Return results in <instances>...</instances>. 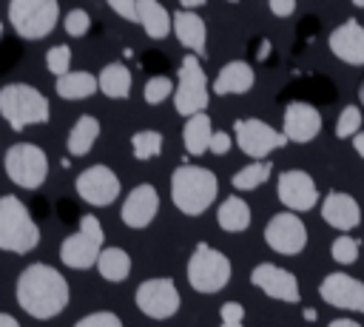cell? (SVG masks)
Returning <instances> with one entry per match:
<instances>
[{"mask_svg":"<svg viewBox=\"0 0 364 327\" xmlns=\"http://www.w3.org/2000/svg\"><path fill=\"white\" fill-rule=\"evenodd\" d=\"M361 128V108L358 105H347L341 108L338 119H336V136L338 139H353Z\"/></svg>","mask_w":364,"mask_h":327,"instance_id":"cell-34","label":"cell"},{"mask_svg":"<svg viewBox=\"0 0 364 327\" xmlns=\"http://www.w3.org/2000/svg\"><path fill=\"white\" fill-rule=\"evenodd\" d=\"M230 145H233V139H230V134L228 131H213V136H210V154H216V156H225L228 151H230Z\"/></svg>","mask_w":364,"mask_h":327,"instance_id":"cell-39","label":"cell"},{"mask_svg":"<svg viewBox=\"0 0 364 327\" xmlns=\"http://www.w3.org/2000/svg\"><path fill=\"white\" fill-rule=\"evenodd\" d=\"M94 267L105 282H125L131 276V256L122 247H102Z\"/></svg>","mask_w":364,"mask_h":327,"instance_id":"cell-29","label":"cell"},{"mask_svg":"<svg viewBox=\"0 0 364 327\" xmlns=\"http://www.w3.org/2000/svg\"><path fill=\"white\" fill-rule=\"evenodd\" d=\"M74 191L91 208H108L119 196L122 185H119V176L108 165L100 162V165H88L85 171H80V176L74 179Z\"/></svg>","mask_w":364,"mask_h":327,"instance_id":"cell-12","label":"cell"},{"mask_svg":"<svg viewBox=\"0 0 364 327\" xmlns=\"http://www.w3.org/2000/svg\"><path fill=\"white\" fill-rule=\"evenodd\" d=\"M228 3H239V0H228Z\"/></svg>","mask_w":364,"mask_h":327,"instance_id":"cell-52","label":"cell"},{"mask_svg":"<svg viewBox=\"0 0 364 327\" xmlns=\"http://www.w3.org/2000/svg\"><path fill=\"white\" fill-rule=\"evenodd\" d=\"M40 245V227L31 219L28 208L17 196H0V250L6 253H31Z\"/></svg>","mask_w":364,"mask_h":327,"instance_id":"cell-4","label":"cell"},{"mask_svg":"<svg viewBox=\"0 0 364 327\" xmlns=\"http://www.w3.org/2000/svg\"><path fill=\"white\" fill-rule=\"evenodd\" d=\"M353 148H355V154L364 159V131H358V134L353 136Z\"/></svg>","mask_w":364,"mask_h":327,"instance_id":"cell-42","label":"cell"},{"mask_svg":"<svg viewBox=\"0 0 364 327\" xmlns=\"http://www.w3.org/2000/svg\"><path fill=\"white\" fill-rule=\"evenodd\" d=\"M250 205L242 199V196H228L222 205H219V210H216V222H219V227L222 230H228V233H242V230H247L250 227Z\"/></svg>","mask_w":364,"mask_h":327,"instance_id":"cell-26","label":"cell"},{"mask_svg":"<svg viewBox=\"0 0 364 327\" xmlns=\"http://www.w3.org/2000/svg\"><path fill=\"white\" fill-rule=\"evenodd\" d=\"M264 245L273 253L296 256V253H301L307 247V227L293 210L273 213L267 219V225H264Z\"/></svg>","mask_w":364,"mask_h":327,"instance_id":"cell-13","label":"cell"},{"mask_svg":"<svg viewBox=\"0 0 364 327\" xmlns=\"http://www.w3.org/2000/svg\"><path fill=\"white\" fill-rule=\"evenodd\" d=\"M108 6L114 9V14H119L128 23H136V0H108Z\"/></svg>","mask_w":364,"mask_h":327,"instance_id":"cell-38","label":"cell"},{"mask_svg":"<svg viewBox=\"0 0 364 327\" xmlns=\"http://www.w3.org/2000/svg\"><path fill=\"white\" fill-rule=\"evenodd\" d=\"M17 304L31 316V318H54L60 316L68 301H71V287L65 282V276L46 264V262H34L28 264L20 276H17Z\"/></svg>","mask_w":364,"mask_h":327,"instance_id":"cell-1","label":"cell"},{"mask_svg":"<svg viewBox=\"0 0 364 327\" xmlns=\"http://www.w3.org/2000/svg\"><path fill=\"white\" fill-rule=\"evenodd\" d=\"M156 210H159V193H156V188L151 182H142V185L131 188V193L125 196L122 210H119V219L128 227L142 230V227H148L154 222Z\"/></svg>","mask_w":364,"mask_h":327,"instance_id":"cell-18","label":"cell"},{"mask_svg":"<svg viewBox=\"0 0 364 327\" xmlns=\"http://www.w3.org/2000/svg\"><path fill=\"white\" fill-rule=\"evenodd\" d=\"M102 242H105V230H102L100 219L85 213V216H80V227L63 239L60 262L71 270H88L97 264V259L102 253Z\"/></svg>","mask_w":364,"mask_h":327,"instance_id":"cell-6","label":"cell"},{"mask_svg":"<svg viewBox=\"0 0 364 327\" xmlns=\"http://www.w3.org/2000/svg\"><path fill=\"white\" fill-rule=\"evenodd\" d=\"M256 82V74L250 68V63L245 60H230L228 65L219 68L216 80L210 82V91L219 94V97H228V94H247Z\"/></svg>","mask_w":364,"mask_h":327,"instance_id":"cell-21","label":"cell"},{"mask_svg":"<svg viewBox=\"0 0 364 327\" xmlns=\"http://www.w3.org/2000/svg\"><path fill=\"white\" fill-rule=\"evenodd\" d=\"M276 193H279V202L293 210V213H304L310 208H316L318 202V191H316V182L307 171L301 168H290L284 173H279V182H276Z\"/></svg>","mask_w":364,"mask_h":327,"instance_id":"cell-14","label":"cell"},{"mask_svg":"<svg viewBox=\"0 0 364 327\" xmlns=\"http://www.w3.org/2000/svg\"><path fill=\"white\" fill-rule=\"evenodd\" d=\"M74 327H122V318L111 310H97V313H88L82 316Z\"/></svg>","mask_w":364,"mask_h":327,"instance_id":"cell-37","label":"cell"},{"mask_svg":"<svg viewBox=\"0 0 364 327\" xmlns=\"http://www.w3.org/2000/svg\"><path fill=\"white\" fill-rule=\"evenodd\" d=\"M136 23L151 40H165L173 31V20L159 0H136Z\"/></svg>","mask_w":364,"mask_h":327,"instance_id":"cell-23","label":"cell"},{"mask_svg":"<svg viewBox=\"0 0 364 327\" xmlns=\"http://www.w3.org/2000/svg\"><path fill=\"white\" fill-rule=\"evenodd\" d=\"M0 327H20V321L11 313H0Z\"/></svg>","mask_w":364,"mask_h":327,"instance_id":"cell-45","label":"cell"},{"mask_svg":"<svg viewBox=\"0 0 364 327\" xmlns=\"http://www.w3.org/2000/svg\"><path fill=\"white\" fill-rule=\"evenodd\" d=\"M233 139L239 145V151L245 156H250L253 162L259 159H267L273 151L284 148L287 145V136L282 131H276L273 125H267L264 119H236L233 122Z\"/></svg>","mask_w":364,"mask_h":327,"instance_id":"cell-10","label":"cell"},{"mask_svg":"<svg viewBox=\"0 0 364 327\" xmlns=\"http://www.w3.org/2000/svg\"><path fill=\"white\" fill-rule=\"evenodd\" d=\"M219 196V179L210 168L179 165L171 173V202L185 216H202Z\"/></svg>","mask_w":364,"mask_h":327,"instance_id":"cell-2","label":"cell"},{"mask_svg":"<svg viewBox=\"0 0 364 327\" xmlns=\"http://www.w3.org/2000/svg\"><path fill=\"white\" fill-rule=\"evenodd\" d=\"M318 293L330 307L364 313V282L350 273H341V270L327 273L318 284Z\"/></svg>","mask_w":364,"mask_h":327,"instance_id":"cell-16","label":"cell"},{"mask_svg":"<svg viewBox=\"0 0 364 327\" xmlns=\"http://www.w3.org/2000/svg\"><path fill=\"white\" fill-rule=\"evenodd\" d=\"M173 80L171 77H165V74H156V77H151L148 82H145V91H142V97H145V102L148 105H159L162 100H168L171 94H173Z\"/></svg>","mask_w":364,"mask_h":327,"instance_id":"cell-33","label":"cell"},{"mask_svg":"<svg viewBox=\"0 0 364 327\" xmlns=\"http://www.w3.org/2000/svg\"><path fill=\"white\" fill-rule=\"evenodd\" d=\"M250 282L253 287H259L264 296L276 299V301H287V304H296L301 299V290H299V279L279 267V264H270V262H259L253 270H250Z\"/></svg>","mask_w":364,"mask_h":327,"instance_id":"cell-15","label":"cell"},{"mask_svg":"<svg viewBox=\"0 0 364 327\" xmlns=\"http://www.w3.org/2000/svg\"><path fill=\"white\" fill-rule=\"evenodd\" d=\"M219 316H222V321H242L245 318V307L239 301H225L219 307Z\"/></svg>","mask_w":364,"mask_h":327,"instance_id":"cell-40","label":"cell"},{"mask_svg":"<svg viewBox=\"0 0 364 327\" xmlns=\"http://www.w3.org/2000/svg\"><path fill=\"white\" fill-rule=\"evenodd\" d=\"M134 301H136V310L154 321H165L171 316H176L179 310V290H176V282L168 279V276H154V279H145L136 293H134Z\"/></svg>","mask_w":364,"mask_h":327,"instance_id":"cell-11","label":"cell"},{"mask_svg":"<svg viewBox=\"0 0 364 327\" xmlns=\"http://www.w3.org/2000/svg\"><path fill=\"white\" fill-rule=\"evenodd\" d=\"M46 68L54 74V77H63L71 71V48L65 43H57L46 51Z\"/></svg>","mask_w":364,"mask_h":327,"instance_id":"cell-35","label":"cell"},{"mask_svg":"<svg viewBox=\"0 0 364 327\" xmlns=\"http://www.w3.org/2000/svg\"><path fill=\"white\" fill-rule=\"evenodd\" d=\"M353 6H358V9H364V0H353Z\"/></svg>","mask_w":364,"mask_h":327,"instance_id":"cell-50","label":"cell"},{"mask_svg":"<svg viewBox=\"0 0 364 327\" xmlns=\"http://www.w3.org/2000/svg\"><path fill=\"white\" fill-rule=\"evenodd\" d=\"M208 0H179V9H185V11H193V9H199V6H205Z\"/></svg>","mask_w":364,"mask_h":327,"instance_id":"cell-43","label":"cell"},{"mask_svg":"<svg viewBox=\"0 0 364 327\" xmlns=\"http://www.w3.org/2000/svg\"><path fill=\"white\" fill-rule=\"evenodd\" d=\"M162 145H165V139H162L159 131H136V134L131 136V154H134V159H139V162L159 156V154H162Z\"/></svg>","mask_w":364,"mask_h":327,"instance_id":"cell-31","label":"cell"},{"mask_svg":"<svg viewBox=\"0 0 364 327\" xmlns=\"http://www.w3.org/2000/svg\"><path fill=\"white\" fill-rule=\"evenodd\" d=\"M208 105H210V82L205 77V68L196 54H185L173 85V108L179 117H193V114H205Z\"/></svg>","mask_w":364,"mask_h":327,"instance_id":"cell-5","label":"cell"},{"mask_svg":"<svg viewBox=\"0 0 364 327\" xmlns=\"http://www.w3.org/2000/svg\"><path fill=\"white\" fill-rule=\"evenodd\" d=\"M267 54H270V43L262 40V45H259V60H267Z\"/></svg>","mask_w":364,"mask_h":327,"instance_id":"cell-46","label":"cell"},{"mask_svg":"<svg viewBox=\"0 0 364 327\" xmlns=\"http://www.w3.org/2000/svg\"><path fill=\"white\" fill-rule=\"evenodd\" d=\"M3 171L17 188L37 191L48 176V156L34 142H14L3 156Z\"/></svg>","mask_w":364,"mask_h":327,"instance_id":"cell-9","label":"cell"},{"mask_svg":"<svg viewBox=\"0 0 364 327\" xmlns=\"http://www.w3.org/2000/svg\"><path fill=\"white\" fill-rule=\"evenodd\" d=\"M321 219H324L330 227H336L338 233H347V230L358 227V222H361V208H358V202H355L350 193H344V191H330V193L324 196V202H321Z\"/></svg>","mask_w":364,"mask_h":327,"instance_id":"cell-20","label":"cell"},{"mask_svg":"<svg viewBox=\"0 0 364 327\" xmlns=\"http://www.w3.org/2000/svg\"><path fill=\"white\" fill-rule=\"evenodd\" d=\"M267 6H270V14L276 17H290L296 11V0H267Z\"/></svg>","mask_w":364,"mask_h":327,"instance_id":"cell-41","label":"cell"},{"mask_svg":"<svg viewBox=\"0 0 364 327\" xmlns=\"http://www.w3.org/2000/svg\"><path fill=\"white\" fill-rule=\"evenodd\" d=\"M0 117L11 125V131H26L28 125H46L51 108L46 94L34 85L11 82L0 88Z\"/></svg>","mask_w":364,"mask_h":327,"instance_id":"cell-3","label":"cell"},{"mask_svg":"<svg viewBox=\"0 0 364 327\" xmlns=\"http://www.w3.org/2000/svg\"><path fill=\"white\" fill-rule=\"evenodd\" d=\"M60 20L57 0H9V23L23 40H43Z\"/></svg>","mask_w":364,"mask_h":327,"instance_id":"cell-8","label":"cell"},{"mask_svg":"<svg viewBox=\"0 0 364 327\" xmlns=\"http://www.w3.org/2000/svg\"><path fill=\"white\" fill-rule=\"evenodd\" d=\"M173 20V34L176 40L191 51V54H205V45H208V28H205V20L193 11H185L179 9L176 14H171Z\"/></svg>","mask_w":364,"mask_h":327,"instance_id":"cell-22","label":"cell"},{"mask_svg":"<svg viewBox=\"0 0 364 327\" xmlns=\"http://www.w3.org/2000/svg\"><path fill=\"white\" fill-rule=\"evenodd\" d=\"M0 34H3V20H0Z\"/></svg>","mask_w":364,"mask_h":327,"instance_id":"cell-51","label":"cell"},{"mask_svg":"<svg viewBox=\"0 0 364 327\" xmlns=\"http://www.w3.org/2000/svg\"><path fill=\"white\" fill-rule=\"evenodd\" d=\"M222 327H245L242 321H222Z\"/></svg>","mask_w":364,"mask_h":327,"instance_id":"cell-48","label":"cell"},{"mask_svg":"<svg viewBox=\"0 0 364 327\" xmlns=\"http://www.w3.org/2000/svg\"><path fill=\"white\" fill-rule=\"evenodd\" d=\"M63 28L68 37H85L88 28H91V17L85 9H71L65 17H63Z\"/></svg>","mask_w":364,"mask_h":327,"instance_id":"cell-36","label":"cell"},{"mask_svg":"<svg viewBox=\"0 0 364 327\" xmlns=\"http://www.w3.org/2000/svg\"><path fill=\"white\" fill-rule=\"evenodd\" d=\"M304 318L313 321V318H316V310H313V307H304Z\"/></svg>","mask_w":364,"mask_h":327,"instance_id":"cell-47","label":"cell"},{"mask_svg":"<svg viewBox=\"0 0 364 327\" xmlns=\"http://www.w3.org/2000/svg\"><path fill=\"white\" fill-rule=\"evenodd\" d=\"M327 327H361L358 321H353V318H333Z\"/></svg>","mask_w":364,"mask_h":327,"instance_id":"cell-44","label":"cell"},{"mask_svg":"<svg viewBox=\"0 0 364 327\" xmlns=\"http://www.w3.org/2000/svg\"><path fill=\"white\" fill-rule=\"evenodd\" d=\"M210 136H213V122L208 114L188 117V122L182 128V142H185V151L191 156H202L210 148Z\"/></svg>","mask_w":364,"mask_h":327,"instance_id":"cell-25","label":"cell"},{"mask_svg":"<svg viewBox=\"0 0 364 327\" xmlns=\"http://www.w3.org/2000/svg\"><path fill=\"white\" fill-rule=\"evenodd\" d=\"M358 97H361V102H364V82H361V88H358Z\"/></svg>","mask_w":364,"mask_h":327,"instance_id":"cell-49","label":"cell"},{"mask_svg":"<svg viewBox=\"0 0 364 327\" xmlns=\"http://www.w3.org/2000/svg\"><path fill=\"white\" fill-rule=\"evenodd\" d=\"M270 173H273V165L267 159H259V162H250V165L239 168L230 182H233L236 191H256L259 185H264L270 179Z\"/></svg>","mask_w":364,"mask_h":327,"instance_id":"cell-30","label":"cell"},{"mask_svg":"<svg viewBox=\"0 0 364 327\" xmlns=\"http://www.w3.org/2000/svg\"><path fill=\"white\" fill-rule=\"evenodd\" d=\"M230 273H233L230 270V259L222 250H216V247H210L205 242H199L193 247V253L188 259V284L196 293H208V296L219 293L222 287H228Z\"/></svg>","mask_w":364,"mask_h":327,"instance_id":"cell-7","label":"cell"},{"mask_svg":"<svg viewBox=\"0 0 364 327\" xmlns=\"http://www.w3.org/2000/svg\"><path fill=\"white\" fill-rule=\"evenodd\" d=\"M282 134L287 142L304 145L321 134V114L310 102H290L282 117Z\"/></svg>","mask_w":364,"mask_h":327,"instance_id":"cell-17","label":"cell"},{"mask_svg":"<svg viewBox=\"0 0 364 327\" xmlns=\"http://www.w3.org/2000/svg\"><path fill=\"white\" fill-rule=\"evenodd\" d=\"M54 88H57V94L63 100H85V97H91V94L100 91L97 77L88 74V71H68V74L57 77Z\"/></svg>","mask_w":364,"mask_h":327,"instance_id":"cell-28","label":"cell"},{"mask_svg":"<svg viewBox=\"0 0 364 327\" xmlns=\"http://www.w3.org/2000/svg\"><path fill=\"white\" fill-rule=\"evenodd\" d=\"M358 253H361L358 239H353V236H347V233L336 236L333 245H330V256H333L336 264H353V262L358 259Z\"/></svg>","mask_w":364,"mask_h":327,"instance_id":"cell-32","label":"cell"},{"mask_svg":"<svg viewBox=\"0 0 364 327\" xmlns=\"http://www.w3.org/2000/svg\"><path fill=\"white\" fill-rule=\"evenodd\" d=\"M97 139H100V119L91 117V114H82V117H77V122L71 125L68 139H65V148H68L71 156H85V154L94 148Z\"/></svg>","mask_w":364,"mask_h":327,"instance_id":"cell-24","label":"cell"},{"mask_svg":"<svg viewBox=\"0 0 364 327\" xmlns=\"http://www.w3.org/2000/svg\"><path fill=\"white\" fill-rule=\"evenodd\" d=\"M97 85L108 100H125L131 94V71L122 63H108L97 74Z\"/></svg>","mask_w":364,"mask_h":327,"instance_id":"cell-27","label":"cell"},{"mask_svg":"<svg viewBox=\"0 0 364 327\" xmlns=\"http://www.w3.org/2000/svg\"><path fill=\"white\" fill-rule=\"evenodd\" d=\"M333 57H338L341 63L347 65H364V26L350 17L344 20L341 26H336L330 31V40H327Z\"/></svg>","mask_w":364,"mask_h":327,"instance_id":"cell-19","label":"cell"}]
</instances>
